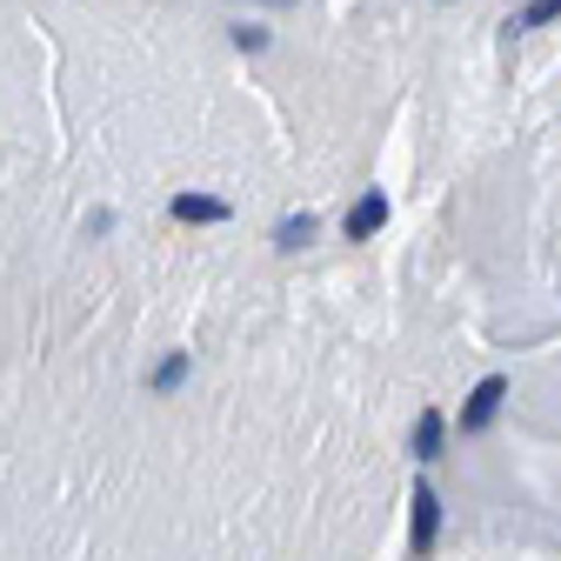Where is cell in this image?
Listing matches in <instances>:
<instances>
[{
    "mask_svg": "<svg viewBox=\"0 0 561 561\" xmlns=\"http://www.w3.org/2000/svg\"><path fill=\"white\" fill-rule=\"evenodd\" d=\"M274 241H280V248H308V241H314V215H288V221L274 228Z\"/></svg>",
    "mask_w": 561,
    "mask_h": 561,
    "instance_id": "cell-6",
    "label": "cell"
},
{
    "mask_svg": "<svg viewBox=\"0 0 561 561\" xmlns=\"http://www.w3.org/2000/svg\"><path fill=\"white\" fill-rule=\"evenodd\" d=\"M435 535H442V502H435V488H428V481H414V535H408V548H414V554H428Z\"/></svg>",
    "mask_w": 561,
    "mask_h": 561,
    "instance_id": "cell-2",
    "label": "cell"
},
{
    "mask_svg": "<svg viewBox=\"0 0 561 561\" xmlns=\"http://www.w3.org/2000/svg\"><path fill=\"white\" fill-rule=\"evenodd\" d=\"M234 47H248V54H261V47H267V27H234Z\"/></svg>",
    "mask_w": 561,
    "mask_h": 561,
    "instance_id": "cell-8",
    "label": "cell"
},
{
    "mask_svg": "<svg viewBox=\"0 0 561 561\" xmlns=\"http://www.w3.org/2000/svg\"><path fill=\"white\" fill-rule=\"evenodd\" d=\"M280 8H288V0H280Z\"/></svg>",
    "mask_w": 561,
    "mask_h": 561,
    "instance_id": "cell-9",
    "label": "cell"
},
{
    "mask_svg": "<svg viewBox=\"0 0 561 561\" xmlns=\"http://www.w3.org/2000/svg\"><path fill=\"white\" fill-rule=\"evenodd\" d=\"M388 228V194H362L355 207H347V241H368Z\"/></svg>",
    "mask_w": 561,
    "mask_h": 561,
    "instance_id": "cell-3",
    "label": "cell"
},
{
    "mask_svg": "<svg viewBox=\"0 0 561 561\" xmlns=\"http://www.w3.org/2000/svg\"><path fill=\"white\" fill-rule=\"evenodd\" d=\"M554 14H561V0H528V8H522V21H515V27H548Z\"/></svg>",
    "mask_w": 561,
    "mask_h": 561,
    "instance_id": "cell-7",
    "label": "cell"
},
{
    "mask_svg": "<svg viewBox=\"0 0 561 561\" xmlns=\"http://www.w3.org/2000/svg\"><path fill=\"white\" fill-rule=\"evenodd\" d=\"M508 401V375H488L468 401H461V435H481L488 421H495V408Z\"/></svg>",
    "mask_w": 561,
    "mask_h": 561,
    "instance_id": "cell-1",
    "label": "cell"
},
{
    "mask_svg": "<svg viewBox=\"0 0 561 561\" xmlns=\"http://www.w3.org/2000/svg\"><path fill=\"white\" fill-rule=\"evenodd\" d=\"M174 215H181V221H228V201H194V194H181Z\"/></svg>",
    "mask_w": 561,
    "mask_h": 561,
    "instance_id": "cell-4",
    "label": "cell"
},
{
    "mask_svg": "<svg viewBox=\"0 0 561 561\" xmlns=\"http://www.w3.org/2000/svg\"><path fill=\"white\" fill-rule=\"evenodd\" d=\"M442 448V414H421V428H414V461H435Z\"/></svg>",
    "mask_w": 561,
    "mask_h": 561,
    "instance_id": "cell-5",
    "label": "cell"
}]
</instances>
